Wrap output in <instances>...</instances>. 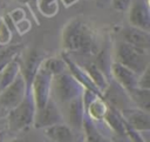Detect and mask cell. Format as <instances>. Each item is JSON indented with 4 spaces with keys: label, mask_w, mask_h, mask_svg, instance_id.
Returning a JSON list of instances; mask_svg holds the SVG:
<instances>
[{
    "label": "cell",
    "mask_w": 150,
    "mask_h": 142,
    "mask_svg": "<svg viewBox=\"0 0 150 142\" xmlns=\"http://www.w3.org/2000/svg\"><path fill=\"white\" fill-rule=\"evenodd\" d=\"M62 48L67 53L77 55H94L97 53V43L93 29L81 19H70L61 34Z\"/></svg>",
    "instance_id": "obj_1"
},
{
    "label": "cell",
    "mask_w": 150,
    "mask_h": 142,
    "mask_svg": "<svg viewBox=\"0 0 150 142\" xmlns=\"http://www.w3.org/2000/svg\"><path fill=\"white\" fill-rule=\"evenodd\" d=\"M115 61L139 75L143 70H145L150 65L149 59V49L139 48L123 41H120L115 46L114 52Z\"/></svg>",
    "instance_id": "obj_2"
},
{
    "label": "cell",
    "mask_w": 150,
    "mask_h": 142,
    "mask_svg": "<svg viewBox=\"0 0 150 142\" xmlns=\"http://www.w3.org/2000/svg\"><path fill=\"white\" fill-rule=\"evenodd\" d=\"M35 103L30 89L27 90L23 100L7 114L8 128L13 131H21L33 126L35 115Z\"/></svg>",
    "instance_id": "obj_3"
},
{
    "label": "cell",
    "mask_w": 150,
    "mask_h": 142,
    "mask_svg": "<svg viewBox=\"0 0 150 142\" xmlns=\"http://www.w3.org/2000/svg\"><path fill=\"white\" fill-rule=\"evenodd\" d=\"M83 90L84 88L75 80V77L69 72L52 77L50 96L53 95L52 99L55 102L57 101L60 103H68L75 97L81 96Z\"/></svg>",
    "instance_id": "obj_4"
},
{
    "label": "cell",
    "mask_w": 150,
    "mask_h": 142,
    "mask_svg": "<svg viewBox=\"0 0 150 142\" xmlns=\"http://www.w3.org/2000/svg\"><path fill=\"white\" fill-rule=\"evenodd\" d=\"M27 86L21 74L6 88L0 92V109L6 110L7 113L15 108L25 97L27 93Z\"/></svg>",
    "instance_id": "obj_5"
},
{
    "label": "cell",
    "mask_w": 150,
    "mask_h": 142,
    "mask_svg": "<svg viewBox=\"0 0 150 142\" xmlns=\"http://www.w3.org/2000/svg\"><path fill=\"white\" fill-rule=\"evenodd\" d=\"M50 84H52V76L40 66L29 88L36 109L42 108L50 99Z\"/></svg>",
    "instance_id": "obj_6"
},
{
    "label": "cell",
    "mask_w": 150,
    "mask_h": 142,
    "mask_svg": "<svg viewBox=\"0 0 150 142\" xmlns=\"http://www.w3.org/2000/svg\"><path fill=\"white\" fill-rule=\"evenodd\" d=\"M61 122H63V115L57 103L50 97L42 108L35 110L33 126L36 129H45L47 127H50Z\"/></svg>",
    "instance_id": "obj_7"
},
{
    "label": "cell",
    "mask_w": 150,
    "mask_h": 142,
    "mask_svg": "<svg viewBox=\"0 0 150 142\" xmlns=\"http://www.w3.org/2000/svg\"><path fill=\"white\" fill-rule=\"evenodd\" d=\"M102 99L107 102V104L118 111L123 109L132 107V103L127 94V92L114 80L109 81L107 88L102 93Z\"/></svg>",
    "instance_id": "obj_8"
},
{
    "label": "cell",
    "mask_w": 150,
    "mask_h": 142,
    "mask_svg": "<svg viewBox=\"0 0 150 142\" xmlns=\"http://www.w3.org/2000/svg\"><path fill=\"white\" fill-rule=\"evenodd\" d=\"M130 26L150 31V5L149 0H131L129 7Z\"/></svg>",
    "instance_id": "obj_9"
},
{
    "label": "cell",
    "mask_w": 150,
    "mask_h": 142,
    "mask_svg": "<svg viewBox=\"0 0 150 142\" xmlns=\"http://www.w3.org/2000/svg\"><path fill=\"white\" fill-rule=\"evenodd\" d=\"M45 60L43 58V53H41L38 48H30L26 56L21 60V63H20V74L22 75L25 82H26V86H27V89L30 88V84H32V81L36 74V72L39 70L42 61Z\"/></svg>",
    "instance_id": "obj_10"
},
{
    "label": "cell",
    "mask_w": 150,
    "mask_h": 142,
    "mask_svg": "<svg viewBox=\"0 0 150 142\" xmlns=\"http://www.w3.org/2000/svg\"><path fill=\"white\" fill-rule=\"evenodd\" d=\"M120 113H121V116L124 120V122L128 126H130L132 129L141 131V133L149 131V129H150L149 111L142 110L137 107H130V108L123 109Z\"/></svg>",
    "instance_id": "obj_11"
},
{
    "label": "cell",
    "mask_w": 150,
    "mask_h": 142,
    "mask_svg": "<svg viewBox=\"0 0 150 142\" xmlns=\"http://www.w3.org/2000/svg\"><path fill=\"white\" fill-rule=\"evenodd\" d=\"M120 38L121 41L139 48L149 49L150 47V32L134 26L123 27L120 32Z\"/></svg>",
    "instance_id": "obj_12"
},
{
    "label": "cell",
    "mask_w": 150,
    "mask_h": 142,
    "mask_svg": "<svg viewBox=\"0 0 150 142\" xmlns=\"http://www.w3.org/2000/svg\"><path fill=\"white\" fill-rule=\"evenodd\" d=\"M110 75L112 76V80L116 83H118L124 90H129L131 88L137 87L138 75L136 73H134L131 69H129L117 62H111Z\"/></svg>",
    "instance_id": "obj_13"
},
{
    "label": "cell",
    "mask_w": 150,
    "mask_h": 142,
    "mask_svg": "<svg viewBox=\"0 0 150 142\" xmlns=\"http://www.w3.org/2000/svg\"><path fill=\"white\" fill-rule=\"evenodd\" d=\"M45 136L50 142H75L76 136L70 126L64 122L56 123L54 126L47 127L43 129Z\"/></svg>",
    "instance_id": "obj_14"
},
{
    "label": "cell",
    "mask_w": 150,
    "mask_h": 142,
    "mask_svg": "<svg viewBox=\"0 0 150 142\" xmlns=\"http://www.w3.org/2000/svg\"><path fill=\"white\" fill-rule=\"evenodd\" d=\"M67 106H68V122H69L68 126H70L73 129H82V122L86 115L82 95L69 101Z\"/></svg>",
    "instance_id": "obj_15"
},
{
    "label": "cell",
    "mask_w": 150,
    "mask_h": 142,
    "mask_svg": "<svg viewBox=\"0 0 150 142\" xmlns=\"http://www.w3.org/2000/svg\"><path fill=\"white\" fill-rule=\"evenodd\" d=\"M20 63H21V59H20V54L14 56L1 70H0V92L6 88L7 86H9L15 79L16 76L20 74Z\"/></svg>",
    "instance_id": "obj_16"
},
{
    "label": "cell",
    "mask_w": 150,
    "mask_h": 142,
    "mask_svg": "<svg viewBox=\"0 0 150 142\" xmlns=\"http://www.w3.org/2000/svg\"><path fill=\"white\" fill-rule=\"evenodd\" d=\"M105 124L118 136L125 137V124L124 120L121 116V113L111 107H108V110L103 117Z\"/></svg>",
    "instance_id": "obj_17"
},
{
    "label": "cell",
    "mask_w": 150,
    "mask_h": 142,
    "mask_svg": "<svg viewBox=\"0 0 150 142\" xmlns=\"http://www.w3.org/2000/svg\"><path fill=\"white\" fill-rule=\"evenodd\" d=\"M82 129L84 131V142H111V140L103 135V133L97 128L94 121H91L87 115L83 117Z\"/></svg>",
    "instance_id": "obj_18"
},
{
    "label": "cell",
    "mask_w": 150,
    "mask_h": 142,
    "mask_svg": "<svg viewBox=\"0 0 150 142\" xmlns=\"http://www.w3.org/2000/svg\"><path fill=\"white\" fill-rule=\"evenodd\" d=\"M132 106L137 107L142 110L149 111L150 109V89H143V88H131L129 90H125Z\"/></svg>",
    "instance_id": "obj_19"
},
{
    "label": "cell",
    "mask_w": 150,
    "mask_h": 142,
    "mask_svg": "<svg viewBox=\"0 0 150 142\" xmlns=\"http://www.w3.org/2000/svg\"><path fill=\"white\" fill-rule=\"evenodd\" d=\"M82 68L87 73L89 79L93 81V83L100 89L101 93H103V90L107 88V86L109 83L108 76L96 66L95 62H87V65L84 67H82Z\"/></svg>",
    "instance_id": "obj_20"
},
{
    "label": "cell",
    "mask_w": 150,
    "mask_h": 142,
    "mask_svg": "<svg viewBox=\"0 0 150 142\" xmlns=\"http://www.w3.org/2000/svg\"><path fill=\"white\" fill-rule=\"evenodd\" d=\"M108 104L107 102L97 96L95 97L87 107H86V115L94 122H98V121H103V117L108 110Z\"/></svg>",
    "instance_id": "obj_21"
},
{
    "label": "cell",
    "mask_w": 150,
    "mask_h": 142,
    "mask_svg": "<svg viewBox=\"0 0 150 142\" xmlns=\"http://www.w3.org/2000/svg\"><path fill=\"white\" fill-rule=\"evenodd\" d=\"M41 68L46 70L52 77L68 72V68L63 58H59V56H50L45 59L41 63Z\"/></svg>",
    "instance_id": "obj_22"
},
{
    "label": "cell",
    "mask_w": 150,
    "mask_h": 142,
    "mask_svg": "<svg viewBox=\"0 0 150 142\" xmlns=\"http://www.w3.org/2000/svg\"><path fill=\"white\" fill-rule=\"evenodd\" d=\"M22 45H12L8 47H4L0 49V70L16 55L21 53Z\"/></svg>",
    "instance_id": "obj_23"
},
{
    "label": "cell",
    "mask_w": 150,
    "mask_h": 142,
    "mask_svg": "<svg viewBox=\"0 0 150 142\" xmlns=\"http://www.w3.org/2000/svg\"><path fill=\"white\" fill-rule=\"evenodd\" d=\"M39 6H40V11L49 18H52L55 13H57L56 0H39Z\"/></svg>",
    "instance_id": "obj_24"
},
{
    "label": "cell",
    "mask_w": 150,
    "mask_h": 142,
    "mask_svg": "<svg viewBox=\"0 0 150 142\" xmlns=\"http://www.w3.org/2000/svg\"><path fill=\"white\" fill-rule=\"evenodd\" d=\"M124 124H125V137L129 138L128 141H130V142H148V141L144 138L143 133L132 129V128H131L130 126H128L125 122H124ZM145 133H148V131H145Z\"/></svg>",
    "instance_id": "obj_25"
},
{
    "label": "cell",
    "mask_w": 150,
    "mask_h": 142,
    "mask_svg": "<svg viewBox=\"0 0 150 142\" xmlns=\"http://www.w3.org/2000/svg\"><path fill=\"white\" fill-rule=\"evenodd\" d=\"M11 40V29L8 25L4 21V19H0V46L4 47L9 43Z\"/></svg>",
    "instance_id": "obj_26"
},
{
    "label": "cell",
    "mask_w": 150,
    "mask_h": 142,
    "mask_svg": "<svg viewBox=\"0 0 150 142\" xmlns=\"http://www.w3.org/2000/svg\"><path fill=\"white\" fill-rule=\"evenodd\" d=\"M150 66L143 70L137 79V87L138 88H143V89H150Z\"/></svg>",
    "instance_id": "obj_27"
},
{
    "label": "cell",
    "mask_w": 150,
    "mask_h": 142,
    "mask_svg": "<svg viewBox=\"0 0 150 142\" xmlns=\"http://www.w3.org/2000/svg\"><path fill=\"white\" fill-rule=\"evenodd\" d=\"M7 142H46L43 138L38 137L33 134L30 135H25V136H20V137H15L13 140H9Z\"/></svg>",
    "instance_id": "obj_28"
},
{
    "label": "cell",
    "mask_w": 150,
    "mask_h": 142,
    "mask_svg": "<svg viewBox=\"0 0 150 142\" xmlns=\"http://www.w3.org/2000/svg\"><path fill=\"white\" fill-rule=\"evenodd\" d=\"M130 2H131V0H111L112 7L116 11H125V9H128Z\"/></svg>",
    "instance_id": "obj_29"
},
{
    "label": "cell",
    "mask_w": 150,
    "mask_h": 142,
    "mask_svg": "<svg viewBox=\"0 0 150 142\" xmlns=\"http://www.w3.org/2000/svg\"><path fill=\"white\" fill-rule=\"evenodd\" d=\"M20 1H23V2H28V1H30V0H20Z\"/></svg>",
    "instance_id": "obj_30"
},
{
    "label": "cell",
    "mask_w": 150,
    "mask_h": 142,
    "mask_svg": "<svg viewBox=\"0 0 150 142\" xmlns=\"http://www.w3.org/2000/svg\"><path fill=\"white\" fill-rule=\"evenodd\" d=\"M1 6H2V0H0V8H1Z\"/></svg>",
    "instance_id": "obj_31"
},
{
    "label": "cell",
    "mask_w": 150,
    "mask_h": 142,
    "mask_svg": "<svg viewBox=\"0 0 150 142\" xmlns=\"http://www.w3.org/2000/svg\"><path fill=\"white\" fill-rule=\"evenodd\" d=\"M122 142H130V141H128V140H124V141H122Z\"/></svg>",
    "instance_id": "obj_32"
},
{
    "label": "cell",
    "mask_w": 150,
    "mask_h": 142,
    "mask_svg": "<svg viewBox=\"0 0 150 142\" xmlns=\"http://www.w3.org/2000/svg\"><path fill=\"white\" fill-rule=\"evenodd\" d=\"M75 142H79V141H75Z\"/></svg>",
    "instance_id": "obj_33"
},
{
    "label": "cell",
    "mask_w": 150,
    "mask_h": 142,
    "mask_svg": "<svg viewBox=\"0 0 150 142\" xmlns=\"http://www.w3.org/2000/svg\"><path fill=\"white\" fill-rule=\"evenodd\" d=\"M111 142H114V141H111Z\"/></svg>",
    "instance_id": "obj_34"
}]
</instances>
